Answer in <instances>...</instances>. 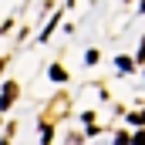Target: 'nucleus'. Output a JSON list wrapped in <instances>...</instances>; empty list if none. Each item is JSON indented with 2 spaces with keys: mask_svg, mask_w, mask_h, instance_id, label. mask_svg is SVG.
<instances>
[{
  "mask_svg": "<svg viewBox=\"0 0 145 145\" xmlns=\"http://www.w3.org/2000/svg\"><path fill=\"white\" fill-rule=\"evenodd\" d=\"M132 121H138V125H145V111H138V115H132Z\"/></svg>",
  "mask_w": 145,
  "mask_h": 145,
  "instance_id": "3",
  "label": "nucleus"
},
{
  "mask_svg": "<svg viewBox=\"0 0 145 145\" xmlns=\"http://www.w3.org/2000/svg\"><path fill=\"white\" fill-rule=\"evenodd\" d=\"M135 145H145V132H138V135H135Z\"/></svg>",
  "mask_w": 145,
  "mask_h": 145,
  "instance_id": "4",
  "label": "nucleus"
},
{
  "mask_svg": "<svg viewBox=\"0 0 145 145\" xmlns=\"http://www.w3.org/2000/svg\"><path fill=\"white\" fill-rule=\"evenodd\" d=\"M14 98H17V84L10 81V84L3 88V95H0V111H7V108H10V101H14Z\"/></svg>",
  "mask_w": 145,
  "mask_h": 145,
  "instance_id": "1",
  "label": "nucleus"
},
{
  "mask_svg": "<svg viewBox=\"0 0 145 145\" xmlns=\"http://www.w3.org/2000/svg\"><path fill=\"white\" fill-rule=\"evenodd\" d=\"M51 78H54V81H64V68H61V64H54V68H51Z\"/></svg>",
  "mask_w": 145,
  "mask_h": 145,
  "instance_id": "2",
  "label": "nucleus"
}]
</instances>
